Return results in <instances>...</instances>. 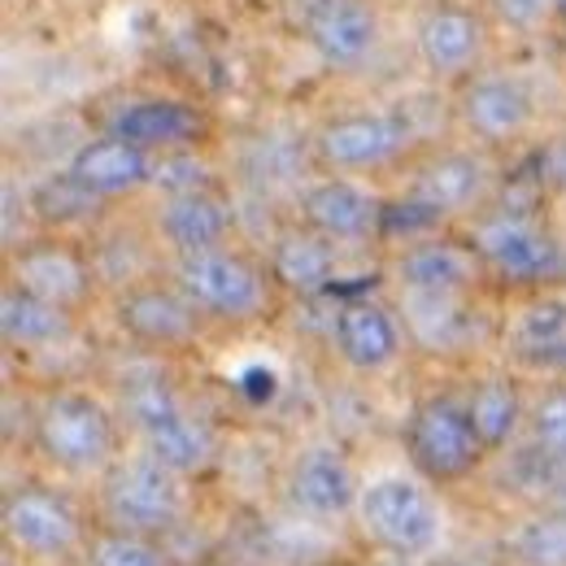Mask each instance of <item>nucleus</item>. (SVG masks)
Masks as SVG:
<instances>
[{
	"instance_id": "obj_5",
	"label": "nucleus",
	"mask_w": 566,
	"mask_h": 566,
	"mask_svg": "<svg viewBox=\"0 0 566 566\" xmlns=\"http://www.w3.org/2000/svg\"><path fill=\"white\" fill-rule=\"evenodd\" d=\"M419 132L401 109H336L310 127L314 170L323 175H384L410 161Z\"/></svg>"
},
{
	"instance_id": "obj_23",
	"label": "nucleus",
	"mask_w": 566,
	"mask_h": 566,
	"mask_svg": "<svg viewBox=\"0 0 566 566\" xmlns=\"http://www.w3.org/2000/svg\"><path fill=\"white\" fill-rule=\"evenodd\" d=\"M266 271L280 292L296 301H318L327 296L340 280V262H336V244L323 240L318 231H310L305 222H287L271 235L266 249Z\"/></svg>"
},
{
	"instance_id": "obj_41",
	"label": "nucleus",
	"mask_w": 566,
	"mask_h": 566,
	"mask_svg": "<svg viewBox=\"0 0 566 566\" xmlns=\"http://www.w3.org/2000/svg\"><path fill=\"white\" fill-rule=\"evenodd\" d=\"M336 566H345V563H336Z\"/></svg>"
},
{
	"instance_id": "obj_31",
	"label": "nucleus",
	"mask_w": 566,
	"mask_h": 566,
	"mask_svg": "<svg viewBox=\"0 0 566 566\" xmlns=\"http://www.w3.org/2000/svg\"><path fill=\"white\" fill-rule=\"evenodd\" d=\"M87 566H170L166 549L144 536V532H123V527H105L83 545Z\"/></svg>"
},
{
	"instance_id": "obj_2",
	"label": "nucleus",
	"mask_w": 566,
	"mask_h": 566,
	"mask_svg": "<svg viewBox=\"0 0 566 566\" xmlns=\"http://www.w3.org/2000/svg\"><path fill=\"white\" fill-rule=\"evenodd\" d=\"M166 275L184 287V296L206 314V323H222V327L262 323L275 305V292H280L266 262L249 258L235 244L170 258Z\"/></svg>"
},
{
	"instance_id": "obj_37",
	"label": "nucleus",
	"mask_w": 566,
	"mask_h": 566,
	"mask_svg": "<svg viewBox=\"0 0 566 566\" xmlns=\"http://www.w3.org/2000/svg\"><path fill=\"white\" fill-rule=\"evenodd\" d=\"M549 44H554V49L566 57V31H554V35H549Z\"/></svg>"
},
{
	"instance_id": "obj_3",
	"label": "nucleus",
	"mask_w": 566,
	"mask_h": 566,
	"mask_svg": "<svg viewBox=\"0 0 566 566\" xmlns=\"http://www.w3.org/2000/svg\"><path fill=\"white\" fill-rule=\"evenodd\" d=\"M31 440L66 475H105L118 462V419L83 388H53L31 415Z\"/></svg>"
},
{
	"instance_id": "obj_20",
	"label": "nucleus",
	"mask_w": 566,
	"mask_h": 566,
	"mask_svg": "<svg viewBox=\"0 0 566 566\" xmlns=\"http://www.w3.org/2000/svg\"><path fill=\"white\" fill-rule=\"evenodd\" d=\"M4 536L31 558H66L83 541V518L53 489H13L4 496Z\"/></svg>"
},
{
	"instance_id": "obj_35",
	"label": "nucleus",
	"mask_w": 566,
	"mask_h": 566,
	"mask_svg": "<svg viewBox=\"0 0 566 566\" xmlns=\"http://www.w3.org/2000/svg\"><path fill=\"white\" fill-rule=\"evenodd\" d=\"M536 179H541L545 188L566 192V132L541 144V153H536Z\"/></svg>"
},
{
	"instance_id": "obj_7",
	"label": "nucleus",
	"mask_w": 566,
	"mask_h": 566,
	"mask_svg": "<svg viewBox=\"0 0 566 566\" xmlns=\"http://www.w3.org/2000/svg\"><path fill=\"white\" fill-rule=\"evenodd\" d=\"M493 44L496 27L489 22L484 4L471 0H427L410 27L419 71L444 87H458L462 78L493 66Z\"/></svg>"
},
{
	"instance_id": "obj_19",
	"label": "nucleus",
	"mask_w": 566,
	"mask_h": 566,
	"mask_svg": "<svg viewBox=\"0 0 566 566\" xmlns=\"http://www.w3.org/2000/svg\"><path fill=\"white\" fill-rule=\"evenodd\" d=\"M231 231H235V210L218 184L192 192H166L153 206V235L157 244H166L170 258L222 249L231 244Z\"/></svg>"
},
{
	"instance_id": "obj_12",
	"label": "nucleus",
	"mask_w": 566,
	"mask_h": 566,
	"mask_svg": "<svg viewBox=\"0 0 566 566\" xmlns=\"http://www.w3.org/2000/svg\"><path fill=\"white\" fill-rule=\"evenodd\" d=\"M493 192V166L475 148H440L415 166L401 210H410L415 227H440L458 213H480Z\"/></svg>"
},
{
	"instance_id": "obj_30",
	"label": "nucleus",
	"mask_w": 566,
	"mask_h": 566,
	"mask_svg": "<svg viewBox=\"0 0 566 566\" xmlns=\"http://www.w3.org/2000/svg\"><path fill=\"white\" fill-rule=\"evenodd\" d=\"M510 549L523 566H566V510L545 505L541 514L518 523Z\"/></svg>"
},
{
	"instance_id": "obj_38",
	"label": "nucleus",
	"mask_w": 566,
	"mask_h": 566,
	"mask_svg": "<svg viewBox=\"0 0 566 566\" xmlns=\"http://www.w3.org/2000/svg\"><path fill=\"white\" fill-rule=\"evenodd\" d=\"M431 566H480V563H467V558H436Z\"/></svg>"
},
{
	"instance_id": "obj_24",
	"label": "nucleus",
	"mask_w": 566,
	"mask_h": 566,
	"mask_svg": "<svg viewBox=\"0 0 566 566\" xmlns=\"http://www.w3.org/2000/svg\"><path fill=\"white\" fill-rule=\"evenodd\" d=\"M78 323H74V310H62L18 283H4L0 292V336L9 349H22V354H44V349H57L66 345Z\"/></svg>"
},
{
	"instance_id": "obj_21",
	"label": "nucleus",
	"mask_w": 566,
	"mask_h": 566,
	"mask_svg": "<svg viewBox=\"0 0 566 566\" xmlns=\"http://www.w3.org/2000/svg\"><path fill=\"white\" fill-rule=\"evenodd\" d=\"M484 262L471 249V240H449V235H427L410 240L397 262L392 280L401 292H423V296H471L484 280Z\"/></svg>"
},
{
	"instance_id": "obj_17",
	"label": "nucleus",
	"mask_w": 566,
	"mask_h": 566,
	"mask_svg": "<svg viewBox=\"0 0 566 566\" xmlns=\"http://www.w3.org/2000/svg\"><path fill=\"white\" fill-rule=\"evenodd\" d=\"M406 327L401 318L375 301V296H345L332 314V349L345 370L354 375H384L406 354Z\"/></svg>"
},
{
	"instance_id": "obj_34",
	"label": "nucleus",
	"mask_w": 566,
	"mask_h": 566,
	"mask_svg": "<svg viewBox=\"0 0 566 566\" xmlns=\"http://www.w3.org/2000/svg\"><path fill=\"white\" fill-rule=\"evenodd\" d=\"M218 175L206 161V148H184V153H161L153 161V192H192V188H213Z\"/></svg>"
},
{
	"instance_id": "obj_14",
	"label": "nucleus",
	"mask_w": 566,
	"mask_h": 566,
	"mask_svg": "<svg viewBox=\"0 0 566 566\" xmlns=\"http://www.w3.org/2000/svg\"><path fill=\"white\" fill-rule=\"evenodd\" d=\"M114 327L148 354H175L197 345V336L206 332V314L170 275H153L114 292Z\"/></svg>"
},
{
	"instance_id": "obj_8",
	"label": "nucleus",
	"mask_w": 566,
	"mask_h": 566,
	"mask_svg": "<svg viewBox=\"0 0 566 566\" xmlns=\"http://www.w3.org/2000/svg\"><path fill=\"white\" fill-rule=\"evenodd\" d=\"M541 118V96L518 71L484 66L453 87V123L475 148H505L532 136Z\"/></svg>"
},
{
	"instance_id": "obj_9",
	"label": "nucleus",
	"mask_w": 566,
	"mask_h": 566,
	"mask_svg": "<svg viewBox=\"0 0 566 566\" xmlns=\"http://www.w3.org/2000/svg\"><path fill=\"white\" fill-rule=\"evenodd\" d=\"M296 35L327 74L366 71L384 49L379 0H305L296 13Z\"/></svg>"
},
{
	"instance_id": "obj_29",
	"label": "nucleus",
	"mask_w": 566,
	"mask_h": 566,
	"mask_svg": "<svg viewBox=\"0 0 566 566\" xmlns=\"http://www.w3.org/2000/svg\"><path fill=\"white\" fill-rule=\"evenodd\" d=\"M401 301H406V336H415L423 349H453L467 336V301L471 296L401 292Z\"/></svg>"
},
{
	"instance_id": "obj_36",
	"label": "nucleus",
	"mask_w": 566,
	"mask_h": 566,
	"mask_svg": "<svg viewBox=\"0 0 566 566\" xmlns=\"http://www.w3.org/2000/svg\"><path fill=\"white\" fill-rule=\"evenodd\" d=\"M545 505H554V510H566V471L554 480V489H549V496H545Z\"/></svg>"
},
{
	"instance_id": "obj_40",
	"label": "nucleus",
	"mask_w": 566,
	"mask_h": 566,
	"mask_svg": "<svg viewBox=\"0 0 566 566\" xmlns=\"http://www.w3.org/2000/svg\"><path fill=\"white\" fill-rule=\"evenodd\" d=\"M554 31H566V0H558V22H554Z\"/></svg>"
},
{
	"instance_id": "obj_26",
	"label": "nucleus",
	"mask_w": 566,
	"mask_h": 566,
	"mask_svg": "<svg viewBox=\"0 0 566 566\" xmlns=\"http://www.w3.org/2000/svg\"><path fill=\"white\" fill-rule=\"evenodd\" d=\"M305 166H314L310 132L305 136H283V132H258L240 153V179L258 192L266 188H301Z\"/></svg>"
},
{
	"instance_id": "obj_18",
	"label": "nucleus",
	"mask_w": 566,
	"mask_h": 566,
	"mask_svg": "<svg viewBox=\"0 0 566 566\" xmlns=\"http://www.w3.org/2000/svg\"><path fill=\"white\" fill-rule=\"evenodd\" d=\"M153 161L157 157L144 153L140 144L96 127L92 136H83L71 148L66 175H71L74 184H83L96 201L118 206V201H132L140 192H153Z\"/></svg>"
},
{
	"instance_id": "obj_15",
	"label": "nucleus",
	"mask_w": 566,
	"mask_h": 566,
	"mask_svg": "<svg viewBox=\"0 0 566 566\" xmlns=\"http://www.w3.org/2000/svg\"><path fill=\"white\" fill-rule=\"evenodd\" d=\"M4 266H9V280L18 283L62 310H83L92 301V287H96V266H92V249H78L71 235H35V240H18L13 249H4Z\"/></svg>"
},
{
	"instance_id": "obj_27",
	"label": "nucleus",
	"mask_w": 566,
	"mask_h": 566,
	"mask_svg": "<svg viewBox=\"0 0 566 566\" xmlns=\"http://www.w3.org/2000/svg\"><path fill=\"white\" fill-rule=\"evenodd\" d=\"M27 210H31V218H35L44 231L71 235V231H83V227H96V218L109 210V206L96 201L83 184H74L71 175H66V166H62V170L44 175L40 184H31Z\"/></svg>"
},
{
	"instance_id": "obj_16",
	"label": "nucleus",
	"mask_w": 566,
	"mask_h": 566,
	"mask_svg": "<svg viewBox=\"0 0 566 566\" xmlns=\"http://www.w3.org/2000/svg\"><path fill=\"white\" fill-rule=\"evenodd\" d=\"M296 222L318 231L323 240L366 244L388 231V201L349 175H318L296 188Z\"/></svg>"
},
{
	"instance_id": "obj_32",
	"label": "nucleus",
	"mask_w": 566,
	"mask_h": 566,
	"mask_svg": "<svg viewBox=\"0 0 566 566\" xmlns=\"http://www.w3.org/2000/svg\"><path fill=\"white\" fill-rule=\"evenodd\" d=\"M496 35L514 40H549L558 22V0H480Z\"/></svg>"
},
{
	"instance_id": "obj_33",
	"label": "nucleus",
	"mask_w": 566,
	"mask_h": 566,
	"mask_svg": "<svg viewBox=\"0 0 566 566\" xmlns=\"http://www.w3.org/2000/svg\"><path fill=\"white\" fill-rule=\"evenodd\" d=\"M527 436H532V449L545 453L549 462L566 467V384L545 388L532 410H527Z\"/></svg>"
},
{
	"instance_id": "obj_1",
	"label": "nucleus",
	"mask_w": 566,
	"mask_h": 566,
	"mask_svg": "<svg viewBox=\"0 0 566 566\" xmlns=\"http://www.w3.org/2000/svg\"><path fill=\"white\" fill-rule=\"evenodd\" d=\"M123 415L140 436L144 453L166 462L175 475L197 480L218 458L213 427L184 401V392L166 375H136L123 384Z\"/></svg>"
},
{
	"instance_id": "obj_10",
	"label": "nucleus",
	"mask_w": 566,
	"mask_h": 566,
	"mask_svg": "<svg viewBox=\"0 0 566 566\" xmlns=\"http://www.w3.org/2000/svg\"><path fill=\"white\" fill-rule=\"evenodd\" d=\"M101 127L140 144L144 153H184V148H206L213 140V114L197 96H175V92H127L118 96L105 114Z\"/></svg>"
},
{
	"instance_id": "obj_25",
	"label": "nucleus",
	"mask_w": 566,
	"mask_h": 566,
	"mask_svg": "<svg viewBox=\"0 0 566 566\" xmlns=\"http://www.w3.org/2000/svg\"><path fill=\"white\" fill-rule=\"evenodd\" d=\"M467 410H471V423L480 431V440L489 444V453H501L523 427H527V397L518 388V379L510 370H493V375H480L467 392Z\"/></svg>"
},
{
	"instance_id": "obj_11",
	"label": "nucleus",
	"mask_w": 566,
	"mask_h": 566,
	"mask_svg": "<svg viewBox=\"0 0 566 566\" xmlns=\"http://www.w3.org/2000/svg\"><path fill=\"white\" fill-rule=\"evenodd\" d=\"M101 510L109 527L123 532H144V536L170 532L184 514V475H175L153 453L118 458L101 475Z\"/></svg>"
},
{
	"instance_id": "obj_28",
	"label": "nucleus",
	"mask_w": 566,
	"mask_h": 566,
	"mask_svg": "<svg viewBox=\"0 0 566 566\" xmlns=\"http://www.w3.org/2000/svg\"><path fill=\"white\" fill-rule=\"evenodd\" d=\"M510 345H514V354L541 357V361L545 357H566V296L536 292L518 310V318L510 327Z\"/></svg>"
},
{
	"instance_id": "obj_39",
	"label": "nucleus",
	"mask_w": 566,
	"mask_h": 566,
	"mask_svg": "<svg viewBox=\"0 0 566 566\" xmlns=\"http://www.w3.org/2000/svg\"><path fill=\"white\" fill-rule=\"evenodd\" d=\"M379 566H419L415 558H397V554H388V563H379Z\"/></svg>"
},
{
	"instance_id": "obj_4",
	"label": "nucleus",
	"mask_w": 566,
	"mask_h": 566,
	"mask_svg": "<svg viewBox=\"0 0 566 566\" xmlns=\"http://www.w3.org/2000/svg\"><path fill=\"white\" fill-rule=\"evenodd\" d=\"M467 240L480 253L484 271L510 287L549 292L554 283H566V249L558 244V235L510 201L471 213Z\"/></svg>"
},
{
	"instance_id": "obj_13",
	"label": "nucleus",
	"mask_w": 566,
	"mask_h": 566,
	"mask_svg": "<svg viewBox=\"0 0 566 566\" xmlns=\"http://www.w3.org/2000/svg\"><path fill=\"white\" fill-rule=\"evenodd\" d=\"M357 518H361V532L370 536V545H379L384 554H397V558L431 554L440 541L436 501L419 480H406V475H384V480L366 484L361 501H357Z\"/></svg>"
},
{
	"instance_id": "obj_6",
	"label": "nucleus",
	"mask_w": 566,
	"mask_h": 566,
	"mask_svg": "<svg viewBox=\"0 0 566 566\" xmlns=\"http://www.w3.org/2000/svg\"><path fill=\"white\" fill-rule=\"evenodd\" d=\"M401 449L415 475L436 489L471 480L489 458V444L471 423L467 397L458 392H431L423 401H415L401 423Z\"/></svg>"
},
{
	"instance_id": "obj_22",
	"label": "nucleus",
	"mask_w": 566,
	"mask_h": 566,
	"mask_svg": "<svg viewBox=\"0 0 566 566\" xmlns=\"http://www.w3.org/2000/svg\"><path fill=\"white\" fill-rule=\"evenodd\" d=\"M287 501L305 518H340L357 510L361 484L340 444H305L287 467Z\"/></svg>"
}]
</instances>
